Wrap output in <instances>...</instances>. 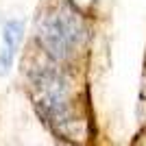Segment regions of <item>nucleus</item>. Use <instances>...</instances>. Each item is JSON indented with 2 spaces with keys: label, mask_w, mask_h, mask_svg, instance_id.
I'll list each match as a JSON object with an SVG mask.
<instances>
[{
  "label": "nucleus",
  "mask_w": 146,
  "mask_h": 146,
  "mask_svg": "<svg viewBox=\"0 0 146 146\" xmlns=\"http://www.w3.org/2000/svg\"><path fill=\"white\" fill-rule=\"evenodd\" d=\"M31 90L37 109L63 137H74L79 122L70 103V79L57 66H37L31 72Z\"/></svg>",
  "instance_id": "f257e3e1"
},
{
  "label": "nucleus",
  "mask_w": 146,
  "mask_h": 146,
  "mask_svg": "<svg viewBox=\"0 0 146 146\" xmlns=\"http://www.w3.org/2000/svg\"><path fill=\"white\" fill-rule=\"evenodd\" d=\"M37 39L48 57H52L55 61H63L72 57L85 39L83 20L74 9L55 7L42 18Z\"/></svg>",
  "instance_id": "f03ea898"
},
{
  "label": "nucleus",
  "mask_w": 146,
  "mask_h": 146,
  "mask_svg": "<svg viewBox=\"0 0 146 146\" xmlns=\"http://www.w3.org/2000/svg\"><path fill=\"white\" fill-rule=\"evenodd\" d=\"M24 33V24L20 20H7L5 29H2V48H0V74L9 72L13 66V57L18 52L20 39Z\"/></svg>",
  "instance_id": "7ed1b4c3"
}]
</instances>
